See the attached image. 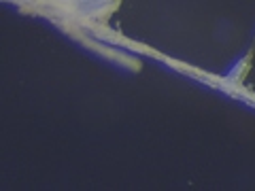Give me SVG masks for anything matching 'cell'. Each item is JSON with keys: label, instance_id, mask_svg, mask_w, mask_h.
<instances>
[{"label": "cell", "instance_id": "obj_1", "mask_svg": "<svg viewBox=\"0 0 255 191\" xmlns=\"http://www.w3.org/2000/svg\"><path fill=\"white\" fill-rule=\"evenodd\" d=\"M53 6V13H60L64 17L90 21V19H107V15L115 11L119 0H41Z\"/></svg>", "mask_w": 255, "mask_h": 191}]
</instances>
